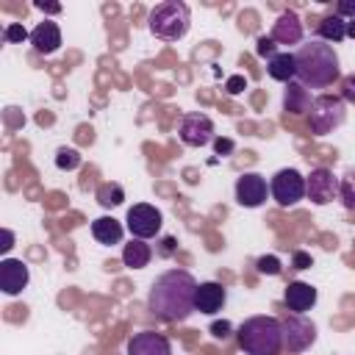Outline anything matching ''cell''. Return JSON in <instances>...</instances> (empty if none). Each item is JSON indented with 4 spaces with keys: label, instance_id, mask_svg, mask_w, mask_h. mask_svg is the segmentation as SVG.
<instances>
[{
    "label": "cell",
    "instance_id": "cell-1",
    "mask_svg": "<svg viewBox=\"0 0 355 355\" xmlns=\"http://www.w3.org/2000/svg\"><path fill=\"white\" fill-rule=\"evenodd\" d=\"M197 280L186 269H166L158 275L147 294V311L164 322H186L194 313Z\"/></svg>",
    "mask_w": 355,
    "mask_h": 355
},
{
    "label": "cell",
    "instance_id": "cell-2",
    "mask_svg": "<svg viewBox=\"0 0 355 355\" xmlns=\"http://www.w3.org/2000/svg\"><path fill=\"white\" fill-rule=\"evenodd\" d=\"M297 61V80L308 89H324L333 80H338L341 67H338V53L333 50V44L313 39L308 44H300V50L294 53Z\"/></svg>",
    "mask_w": 355,
    "mask_h": 355
},
{
    "label": "cell",
    "instance_id": "cell-3",
    "mask_svg": "<svg viewBox=\"0 0 355 355\" xmlns=\"http://www.w3.org/2000/svg\"><path fill=\"white\" fill-rule=\"evenodd\" d=\"M236 341L247 355H277L283 349V324L275 316H250L239 324Z\"/></svg>",
    "mask_w": 355,
    "mask_h": 355
},
{
    "label": "cell",
    "instance_id": "cell-4",
    "mask_svg": "<svg viewBox=\"0 0 355 355\" xmlns=\"http://www.w3.org/2000/svg\"><path fill=\"white\" fill-rule=\"evenodd\" d=\"M147 25H150V33L155 39H164V42H178L189 33V25H191V11L186 3L180 0H166V3H158L150 17H147Z\"/></svg>",
    "mask_w": 355,
    "mask_h": 355
},
{
    "label": "cell",
    "instance_id": "cell-5",
    "mask_svg": "<svg viewBox=\"0 0 355 355\" xmlns=\"http://www.w3.org/2000/svg\"><path fill=\"white\" fill-rule=\"evenodd\" d=\"M347 119V105L341 97L336 94H319L313 97L311 108H308V125L313 136H327L336 128H341Z\"/></svg>",
    "mask_w": 355,
    "mask_h": 355
},
{
    "label": "cell",
    "instance_id": "cell-6",
    "mask_svg": "<svg viewBox=\"0 0 355 355\" xmlns=\"http://www.w3.org/2000/svg\"><path fill=\"white\" fill-rule=\"evenodd\" d=\"M269 194L280 208H291L300 200H305V175H300L297 169L286 166L280 172L272 175L269 180Z\"/></svg>",
    "mask_w": 355,
    "mask_h": 355
},
{
    "label": "cell",
    "instance_id": "cell-7",
    "mask_svg": "<svg viewBox=\"0 0 355 355\" xmlns=\"http://www.w3.org/2000/svg\"><path fill=\"white\" fill-rule=\"evenodd\" d=\"M283 324V347L288 352H305L316 341V324L305 313H288L280 319Z\"/></svg>",
    "mask_w": 355,
    "mask_h": 355
},
{
    "label": "cell",
    "instance_id": "cell-8",
    "mask_svg": "<svg viewBox=\"0 0 355 355\" xmlns=\"http://www.w3.org/2000/svg\"><path fill=\"white\" fill-rule=\"evenodd\" d=\"M125 222H128L130 236L144 241V239H153V236L161 233L164 216H161V211H158L155 205H150V202H136L133 208H128Z\"/></svg>",
    "mask_w": 355,
    "mask_h": 355
},
{
    "label": "cell",
    "instance_id": "cell-9",
    "mask_svg": "<svg viewBox=\"0 0 355 355\" xmlns=\"http://www.w3.org/2000/svg\"><path fill=\"white\" fill-rule=\"evenodd\" d=\"M178 136H180V141L186 147H205L208 141H214V122L202 111L183 114L180 128H178Z\"/></svg>",
    "mask_w": 355,
    "mask_h": 355
},
{
    "label": "cell",
    "instance_id": "cell-10",
    "mask_svg": "<svg viewBox=\"0 0 355 355\" xmlns=\"http://www.w3.org/2000/svg\"><path fill=\"white\" fill-rule=\"evenodd\" d=\"M305 197L313 205H327V202L338 200V178L327 166L311 169V175L305 178Z\"/></svg>",
    "mask_w": 355,
    "mask_h": 355
},
{
    "label": "cell",
    "instance_id": "cell-11",
    "mask_svg": "<svg viewBox=\"0 0 355 355\" xmlns=\"http://www.w3.org/2000/svg\"><path fill=\"white\" fill-rule=\"evenodd\" d=\"M266 194H269V186H266V178L258 175V172H244L239 180H236V202L244 205V208H258L266 202Z\"/></svg>",
    "mask_w": 355,
    "mask_h": 355
},
{
    "label": "cell",
    "instance_id": "cell-12",
    "mask_svg": "<svg viewBox=\"0 0 355 355\" xmlns=\"http://www.w3.org/2000/svg\"><path fill=\"white\" fill-rule=\"evenodd\" d=\"M31 283V269L22 258H3L0 261V291L14 297Z\"/></svg>",
    "mask_w": 355,
    "mask_h": 355
},
{
    "label": "cell",
    "instance_id": "cell-13",
    "mask_svg": "<svg viewBox=\"0 0 355 355\" xmlns=\"http://www.w3.org/2000/svg\"><path fill=\"white\" fill-rule=\"evenodd\" d=\"M128 355H172V344L155 330H141L128 338Z\"/></svg>",
    "mask_w": 355,
    "mask_h": 355
},
{
    "label": "cell",
    "instance_id": "cell-14",
    "mask_svg": "<svg viewBox=\"0 0 355 355\" xmlns=\"http://www.w3.org/2000/svg\"><path fill=\"white\" fill-rule=\"evenodd\" d=\"M225 300H227L225 286H222V283H216V280H205V283H200V286H197L194 311H200V313H208V316H211V313L222 311Z\"/></svg>",
    "mask_w": 355,
    "mask_h": 355
},
{
    "label": "cell",
    "instance_id": "cell-15",
    "mask_svg": "<svg viewBox=\"0 0 355 355\" xmlns=\"http://www.w3.org/2000/svg\"><path fill=\"white\" fill-rule=\"evenodd\" d=\"M316 288L311 286V283H302V280H294V283H288L286 286V291H283V302H286V308L291 311V313H305V311H311L313 305H316Z\"/></svg>",
    "mask_w": 355,
    "mask_h": 355
},
{
    "label": "cell",
    "instance_id": "cell-16",
    "mask_svg": "<svg viewBox=\"0 0 355 355\" xmlns=\"http://www.w3.org/2000/svg\"><path fill=\"white\" fill-rule=\"evenodd\" d=\"M272 39L277 44H300L302 42V22L294 11H283L272 22Z\"/></svg>",
    "mask_w": 355,
    "mask_h": 355
},
{
    "label": "cell",
    "instance_id": "cell-17",
    "mask_svg": "<svg viewBox=\"0 0 355 355\" xmlns=\"http://www.w3.org/2000/svg\"><path fill=\"white\" fill-rule=\"evenodd\" d=\"M31 44H33V50L42 53V55L55 53V50L61 47V28H58L53 19L39 22V25L31 31Z\"/></svg>",
    "mask_w": 355,
    "mask_h": 355
},
{
    "label": "cell",
    "instance_id": "cell-18",
    "mask_svg": "<svg viewBox=\"0 0 355 355\" xmlns=\"http://www.w3.org/2000/svg\"><path fill=\"white\" fill-rule=\"evenodd\" d=\"M266 72L272 80H280V83H291L297 78V61H294V53H275L266 64Z\"/></svg>",
    "mask_w": 355,
    "mask_h": 355
},
{
    "label": "cell",
    "instance_id": "cell-19",
    "mask_svg": "<svg viewBox=\"0 0 355 355\" xmlns=\"http://www.w3.org/2000/svg\"><path fill=\"white\" fill-rule=\"evenodd\" d=\"M153 261V247L141 239H130V244H125L122 250V263L128 269H144Z\"/></svg>",
    "mask_w": 355,
    "mask_h": 355
},
{
    "label": "cell",
    "instance_id": "cell-20",
    "mask_svg": "<svg viewBox=\"0 0 355 355\" xmlns=\"http://www.w3.org/2000/svg\"><path fill=\"white\" fill-rule=\"evenodd\" d=\"M92 236H94L100 244H105V247L119 244V241H122V225H119L114 216H97V219L92 222Z\"/></svg>",
    "mask_w": 355,
    "mask_h": 355
},
{
    "label": "cell",
    "instance_id": "cell-21",
    "mask_svg": "<svg viewBox=\"0 0 355 355\" xmlns=\"http://www.w3.org/2000/svg\"><path fill=\"white\" fill-rule=\"evenodd\" d=\"M311 94H308V89L302 86V83H288V89H286V94H283V108L288 111V114H305L308 108H311Z\"/></svg>",
    "mask_w": 355,
    "mask_h": 355
},
{
    "label": "cell",
    "instance_id": "cell-22",
    "mask_svg": "<svg viewBox=\"0 0 355 355\" xmlns=\"http://www.w3.org/2000/svg\"><path fill=\"white\" fill-rule=\"evenodd\" d=\"M319 36H322V42H341V39H347V19L344 17H338L336 11L333 14H327V17H322V22H319Z\"/></svg>",
    "mask_w": 355,
    "mask_h": 355
},
{
    "label": "cell",
    "instance_id": "cell-23",
    "mask_svg": "<svg viewBox=\"0 0 355 355\" xmlns=\"http://www.w3.org/2000/svg\"><path fill=\"white\" fill-rule=\"evenodd\" d=\"M97 202L103 205V208H116V205H122L125 202V189L119 186V183H100L97 186Z\"/></svg>",
    "mask_w": 355,
    "mask_h": 355
},
{
    "label": "cell",
    "instance_id": "cell-24",
    "mask_svg": "<svg viewBox=\"0 0 355 355\" xmlns=\"http://www.w3.org/2000/svg\"><path fill=\"white\" fill-rule=\"evenodd\" d=\"M338 200L344 202V208L355 211V166H349L338 178Z\"/></svg>",
    "mask_w": 355,
    "mask_h": 355
},
{
    "label": "cell",
    "instance_id": "cell-25",
    "mask_svg": "<svg viewBox=\"0 0 355 355\" xmlns=\"http://www.w3.org/2000/svg\"><path fill=\"white\" fill-rule=\"evenodd\" d=\"M80 161H83V158H80V153H78L75 147H58V150H55V166H58V169H67V172H69V169H78Z\"/></svg>",
    "mask_w": 355,
    "mask_h": 355
},
{
    "label": "cell",
    "instance_id": "cell-26",
    "mask_svg": "<svg viewBox=\"0 0 355 355\" xmlns=\"http://www.w3.org/2000/svg\"><path fill=\"white\" fill-rule=\"evenodd\" d=\"M255 269H258L261 275H280V272H283V263H280L277 255H261V258L255 261Z\"/></svg>",
    "mask_w": 355,
    "mask_h": 355
},
{
    "label": "cell",
    "instance_id": "cell-27",
    "mask_svg": "<svg viewBox=\"0 0 355 355\" xmlns=\"http://www.w3.org/2000/svg\"><path fill=\"white\" fill-rule=\"evenodd\" d=\"M3 39L8 42V44H22L25 39H31V33L19 25V22H11V25H6V31H3Z\"/></svg>",
    "mask_w": 355,
    "mask_h": 355
},
{
    "label": "cell",
    "instance_id": "cell-28",
    "mask_svg": "<svg viewBox=\"0 0 355 355\" xmlns=\"http://www.w3.org/2000/svg\"><path fill=\"white\" fill-rule=\"evenodd\" d=\"M275 39L272 36H258V42H255V53L261 55V58H272L275 55Z\"/></svg>",
    "mask_w": 355,
    "mask_h": 355
},
{
    "label": "cell",
    "instance_id": "cell-29",
    "mask_svg": "<svg viewBox=\"0 0 355 355\" xmlns=\"http://www.w3.org/2000/svg\"><path fill=\"white\" fill-rule=\"evenodd\" d=\"M230 333H233V324H230L227 319H216V322L211 324V336H214L216 341H225V338H230Z\"/></svg>",
    "mask_w": 355,
    "mask_h": 355
},
{
    "label": "cell",
    "instance_id": "cell-30",
    "mask_svg": "<svg viewBox=\"0 0 355 355\" xmlns=\"http://www.w3.org/2000/svg\"><path fill=\"white\" fill-rule=\"evenodd\" d=\"M341 100L355 105V72H349L347 78H341Z\"/></svg>",
    "mask_w": 355,
    "mask_h": 355
},
{
    "label": "cell",
    "instance_id": "cell-31",
    "mask_svg": "<svg viewBox=\"0 0 355 355\" xmlns=\"http://www.w3.org/2000/svg\"><path fill=\"white\" fill-rule=\"evenodd\" d=\"M225 89H227L230 94H239L241 89H247V78H244V75H230L227 83H225Z\"/></svg>",
    "mask_w": 355,
    "mask_h": 355
},
{
    "label": "cell",
    "instance_id": "cell-32",
    "mask_svg": "<svg viewBox=\"0 0 355 355\" xmlns=\"http://www.w3.org/2000/svg\"><path fill=\"white\" fill-rule=\"evenodd\" d=\"M291 266H294V269H308V266H313V258H311L308 252L297 250V252L291 255Z\"/></svg>",
    "mask_w": 355,
    "mask_h": 355
},
{
    "label": "cell",
    "instance_id": "cell-33",
    "mask_svg": "<svg viewBox=\"0 0 355 355\" xmlns=\"http://www.w3.org/2000/svg\"><path fill=\"white\" fill-rule=\"evenodd\" d=\"M336 14L344 17V19H347V17L355 19V0H338V3H336Z\"/></svg>",
    "mask_w": 355,
    "mask_h": 355
},
{
    "label": "cell",
    "instance_id": "cell-34",
    "mask_svg": "<svg viewBox=\"0 0 355 355\" xmlns=\"http://www.w3.org/2000/svg\"><path fill=\"white\" fill-rule=\"evenodd\" d=\"M214 150H216V155H227V153H233V141L230 139H214Z\"/></svg>",
    "mask_w": 355,
    "mask_h": 355
},
{
    "label": "cell",
    "instance_id": "cell-35",
    "mask_svg": "<svg viewBox=\"0 0 355 355\" xmlns=\"http://www.w3.org/2000/svg\"><path fill=\"white\" fill-rule=\"evenodd\" d=\"M33 6H36L39 11H47V14H58V11H61V6H58V3H42V0H36Z\"/></svg>",
    "mask_w": 355,
    "mask_h": 355
},
{
    "label": "cell",
    "instance_id": "cell-36",
    "mask_svg": "<svg viewBox=\"0 0 355 355\" xmlns=\"http://www.w3.org/2000/svg\"><path fill=\"white\" fill-rule=\"evenodd\" d=\"M11 247H14V233H11V230H3V244H0V250L8 252Z\"/></svg>",
    "mask_w": 355,
    "mask_h": 355
},
{
    "label": "cell",
    "instance_id": "cell-37",
    "mask_svg": "<svg viewBox=\"0 0 355 355\" xmlns=\"http://www.w3.org/2000/svg\"><path fill=\"white\" fill-rule=\"evenodd\" d=\"M161 244H164V247H161V255H172V252H175V239H172V236L161 239Z\"/></svg>",
    "mask_w": 355,
    "mask_h": 355
},
{
    "label": "cell",
    "instance_id": "cell-38",
    "mask_svg": "<svg viewBox=\"0 0 355 355\" xmlns=\"http://www.w3.org/2000/svg\"><path fill=\"white\" fill-rule=\"evenodd\" d=\"M347 36L355 39V19H347Z\"/></svg>",
    "mask_w": 355,
    "mask_h": 355
}]
</instances>
